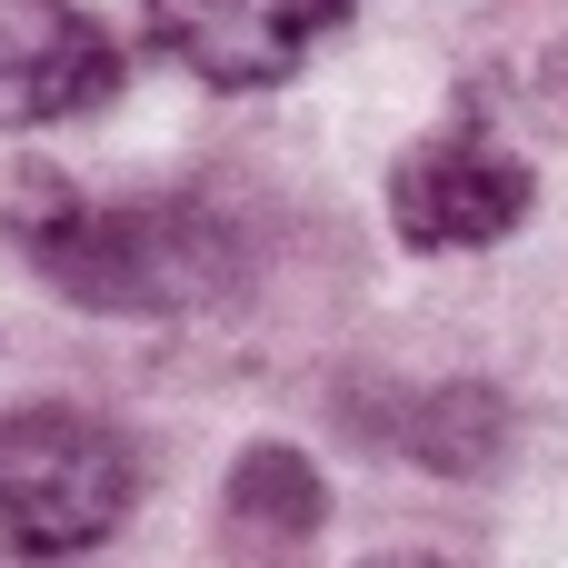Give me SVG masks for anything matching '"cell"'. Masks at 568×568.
<instances>
[{
    "instance_id": "obj_1",
    "label": "cell",
    "mask_w": 568,
    "mask_h": 568,
    "mask_svg": "<svg viewBox=\"0 0 568 568\" xmlns=\"http://www.w3.org/2000/svg\"><path fill=\"white\" fill-rule=\"evenodd\" d=\"M10 240L60 300L130 310V320L210 310L240 280V250L210 210H190V200H80L60 170L10 180Z\"/></svg>"
},
{
    "instance_id": "obj_2",
    "label": "cell",
    "mask_w": 568,
    "mask_h": 568,
    "mask_svg": "<svg viewBox=\"0 0 568 568\" xmlns=\"http://www.w3.org/2000/svg\"><path fill=\"white\" fill-rule=\"evenodd\" d=\"M140 499V459L90 409H0V539L30 559L100 549Z\"/></svg>"
},
{
    "instance_id": "obj_3",
    "label": "cell",
    "mask_w": 568,
    "mask_h": 568,
    "mask_svg": "<svg viewBox=\"0 0 568 568\" xmlns=\"http://www.w3.org/2000/svg\"><path fill=\"white\" fill-rule=\"evenodd\" d=\"M529 200H539L529 160H519L509 130L479 120V110H449V120L389 170V230H399L409 250H489V240H509V230L529 220Z\"/></svg>"
},
{
    "instance_id": "obj_4",
    "label": "cell",
    "mask_w": 568,
    "mask_h": 568,
    "mask_svg": "<svg viewBox=\"0 0 568 568\" xmlns=\"http://www.w3.org/2000/svg\"><path fill=\"white\" fill-rule=\"evenodd\" d=\"M150 40L210 90H280L349 0H140Z\"/></svg>"
},
{
    "instance_id": "obj_5",
    "label": "cell",
    "mask_w": 568,
    "mask_h": 568,
    "mask_svg": "<svg viewBox=\"0 0 568 568\" xmlns=\"http://www.w3.org/2000/svg\"><path fill=\"white\" fill-rule=\"evenodd\" d=\"M120 90V50L80 0H0V130L80 120Z\"/></svg>"
},
{
    "instance_id": "obj_6",
    "label": "cell",
    "mask_w": 568,
    "mask_h": 568,
    "mask_svg": "<svg viewBox=\"0 0 568 568\" xmlns=\"http://www.w3.org/2000/svg\"><path fill=\"white\" fill-rule=\"evenodd\" d=\"M230 519L260 529V539H310V529L329 519V479L310 469V449L250 439V449L230 459Z\"/></svg>"
},
{
    "instance_id": "obj_7",
    "label": "cell",
    "mask_w": 568,
    "mask_h": 568,
    "mask_svg": "<svg viewBox=\"0 0 568 568\" xmlns=\"http://www.w3.org/2000/svg\"><path fill=\"white\" fill-rule=\"evenodd\" d=\"M499 429H509V409H499L489 389H429V399L399 419V439H409L429 469H489V459H499Z\"/></svg>"
},
{
    "instance_id": "obj_8",
    "label": "cell",
    "mask_w": 568,
    "mask_h": 568,
    "mask_svg": "<svg viewBox=\"0 0 568 568\" xmlns=\"http://www.w3.org/2000/svg\"><path fill=\"white\" fill-rule=\"evenodd\" d=\"M519 110H529L549 140H568V40H549V50L519 70Z\"/></svg>"
},
{
    "instance_id": "obj_9",
    "label": "cell",
    "mask_w": 568,
    "mask_h": 568,
    "mask_svg": "<svg viewBox=\"0 0 568 568\" xmlns=\"http://www.w3.org/2000/svg\"><path fill=\"white\" fill-rule=\"evenodd\" d=\"M359 568H439L429 549H379V559H359Z\"/></svg>"
}]
</instances>
